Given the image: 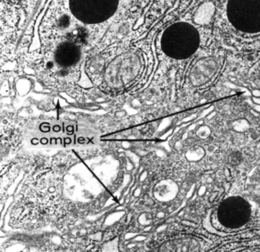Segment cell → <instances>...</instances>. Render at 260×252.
<instances>
[{
    "label": "cell",
    "instance_id": "6da1fadb",
    "mask_svg": "<svg viewBox=\"0 0 260 252\" xmlns=\"http://www.w3.org/2000/svg\"><path fill=\"white\" fill-rule=\"evenodd\" d=\"M201 45V34L192 24L178 22L169 26L161 35L164 54L175 60H185L195 54Z\"/></svg>",
    "mask_w": 260,
    "mask_h": 252
},
{
    "label": "cell",
    "instance_id": "7a4b0ae2",
    "mask_svg": "<svg viewBox=\"0 0 260 252\" xmlns=\"http://www.w3.org/2000/svg\"><path fill=\"white\" fill-rule=\"evenodd\" d=\"M120 0H68L73 17L81 23L94 25L107 22L118 11Z\"/></svg>",
    "mask_w": 260,
    "mask_h": 252
},
{
    "label": "cell",
    "instance_id": "3957f363",
    "mask_svg": "<svg viewBox=\"0 0 260 252\" xmlns=\"http://www.w3.org/2000/svg\"><path fill=\"white\" fill-rule=\"evenodd\" d=\"M226 16L238 31L260 32V0H228Z\"/></svg>",
    "mask_w": 260,
    "mask_h": 252
},
{
    "label": "cell",
    "instance_id": "277c9868",
    "mask_svg": "<svg viewBox=\"0 0 260 252\" xmlns=\"http://www.w3.org/2000/svg\"><path fill=\"white\" fill-rule=\"evenodd\" d=\"M251 205L240 196L226 198L219 205L217 215L222 225L229 229L240 228L250 220Z\"/></svg>",
    "mask_w": 260,
    "mask_h": 252
},
{
    "label": "cell",
    "instance_id": "5b68a950",
    "mask_svg": "<svg viewBox=\"0 0 260 252\" xmlns=\"http://www.w3.org/2000/svg\"><path fill=\"white\" fill-rule=\"evenodd\" d=\"M81 55V48L79 45L71 41H64L57 47L55 61L62 67H69L78 63Z\"/></svg>",
    "mask_w": 260,
    "mask_h": 252
},
{
    "label": "cell",
    "instance_id": "8992f818",
    "mask_svg": "<svg viewBox=\"0 0 260 252\" xmlns=\"http://www.w3.org/2000/svg\"><path fill=\"white\" fill-rule=\"evenodd\" d=\"M242 160H243V157H242L241 154L240 152H237V151H234L228 157L229 163L232 166L240 165Z\"/></svg>",
    "mask_w": 260,
    "mask_h": 252
},
{
    "label": "cell",
    "instance_id": "52a82bcc",
    "mask_svg": "<svg viewBox=\"0 0 260 252\" xmlns=\"http://www.w3.org/2000/svg\"><path fill=\"white\" fill-rule=\"evenodd\" d=\"M71 24V19L69 16L63 15L58 19V22H57V26H58V29L61 30H64V29L68 28Z\"/></svg>",
    "mask_w": 260,
    "mask_h": 252
},
{
    "label": "cell",
    "instance_id": "ba28073f",
    "mask_svg": "<svg viewBox=\"0 0 260 252\" xmlns=\"http://www.w3.org/2000/svg\"><path fill=\"white\" fill-rule=\"evenodd\" d=\"M191 149V151H189L188 154H187V157H188L189 159H196V160H198V159H201L202 157V150L201 149H198V148H195V149Z\"/></svg>",
    "mask_w": 260,
    "mask_h": 252
},
{
    "label": "cell",
    "instance_id": "9c48e42d",
    "mask_svg": "<svg viewBox=\"0 0 260 252\" xmlns=\"http://www.w3.org/2000/svg\"><path fill=\"white\" fill-rule=\"evenodd\" d=\"M14 1H26V0H14Z\"/></svg>",
    "mask_w": 260,
    "mask_h": 252
}]
</instances>
